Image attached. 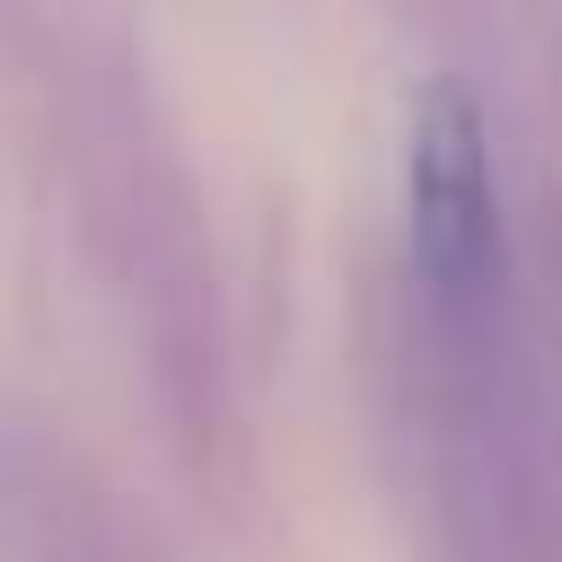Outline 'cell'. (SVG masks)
Masks as SVG:
<instances>
[{
  "instance_id": "6da1fadb",
  "label": "cell",
  "mask_w": 562,
  "mask_h": 562,
  "mask_svg": "<svg viewBox=\"0 0 562 562\" xmlns=\"http://www.w3.org/2000/svg\"><path fill=\"white\" fill-rule=\"evenodd\" d=\"M404 202H413V272L422 299L448 334L492 325L509 255H501V193H492V149L483 114L465 88H430L413 105V158H404Z\"/></svg>"
}]
</instances>
